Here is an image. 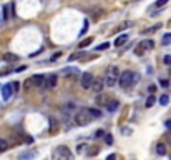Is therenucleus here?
Wrapping results in <instances>:
<instances>
[{"label": "nucleus", "mask_w": 171, "mask_h": 160, "mask_svg": "<svg viewBox=\"0 0 171 160\" xmlns=\"http://www.w3.org/2000/svg\"><path fill=\"white\" fill-rule=\"evenodd\" d=\"M138 79H140V75L131 70H125L121 72L120 75H118V85H120L121 88H130L133 87V85L138 82Z\"/></svg>", "instance_id": "nucleus-1"}, {"label": "nucleus", "mask_w": 171, "mask_h": 160, "mask_svg": "<svg viewBox=\"0 0 171 160\" xmlns=\"http://www.w3.org/2000/svg\"><path fill=\"white\" fill-rule=\"evenodd\" d=\"M93 120H95V118L91 117V113H90L88 109H80L78 112L73 115V124L78 125V127H85V125L91 124Z\"/></svg>", "instance_id": "nucleus-2"}, {"label": "nucleus", "mask_w": 171, "mask_h": 160, "mask_svg": "<svg viewBox=\"0 0 171 160\" xmlns=\"http://www.w3.org/2000/svg\"><path fill=\"white\" fill-rule=\"evenodd\" d=\"M118 75H120V68L115 67V65H111V67H108L107 70V75H105V85L107 87H115V84L118 82Z\"/></svg>", "instance_id": "nucleus-3"}, {"label": "nucleus", "mask_w": 171, "mask_h": 160, "mask_svg": "<svg viewBox=\"0 0 171 160\" xmlns=\"http://www.w3.org/2000/svg\"><path fill=\"white\" fill-rule=\"evenodd\" d=\"M72 158H73V154L68 150V147L60 145L53 150V160H72Z\"/></svg>", "instance_id": "nucleus-4"}, {"label": "nucleus", "mask_w": 171, "mask_h": 160, "mask_svg": "<svg viewBox=\"0 0 171 160\" xmlns=\"http://www.w3.org/2000/svg\"><path fill=\"white\" fill-rule=\"evenodd\" d=\"M154 47V40H151V39H146V40H141L140 43L135 47V53L136 55H145L148 50H151V48Z\"/></svg>", "instance_id": "nucleus-5"}, {"label": "nucleus", "mask_w": 171, "mask_h": 160, "mask_svg": "<svg viewBox=\"0 0 171 160\" xmlns=\"http://www.w3.org/2000/svg\"><path fill=\"white\" fill-rule=\"evenodd\" d=\"M56 84H58V77H56V73H50L48 77H45L42 87H45V88H55Z\"/></svg>", "instance_id": "nucleus-6"}, {"label": "nucleus", "mask_w": 171, "mask_h": 160, "mask_svg": "<svg viewBox=\"0 0 171 160\" xmlns=\"http://www.w3.org/2000/svg\"><path fill=\"white\" fill-rule=\"evenodd\" d=\"M93 79H95V77H93L90 72L81 73V80H80L81 87H83V88H90V87H91V82H93Z\"/></svg>", "instance_id": "nucleus-7"}, {"label": "nucleus", "mask_w": 171, "mask_h": 160, "mask_svg": "<svg viewBox=\"0 0 171 160\" xmlns=\"http://www.w3.org/2000/svg\"><path fill=\"white\" fill-rule=\"evenodd\" d=\"M58 130H60V122L55 117H50L48 118V132L52 135H55V133H58Z\"/></svg>", "instance_id": "nucleus-8"}, {"label": "nucleus", "mask_w": 171, "mask_h": 160, "mask_svg": "<svg viewBox=\"0 0 171 160\" xmlns=\"http://www.w3.org/2000/svg\"><path fill=\"white\" fill-rule=\"evenodd\" d=\"M12 95H14V87H12V84L2 85V98L3 100H10Z\"/></svg>", "instance_id": "nucleus-9"}, {"label": "nucleus", "mask_w": 171, "mask_h": 160, "mask_svg": "<svg viewBox=\"0 0 171 160\" xmlns=\"http://www.w3.org/2000/svg\"><path fill=\"white\" fill-rule=\"evenodd\" d=\"M103 87H105V82H103V79H93V82H91V90L95 93H100L101 90H103Z\"/></svg>", "instance_id": "nucleus-10"}, {"label": "nucleus", "mask_w": 171, "mask_h": 160, "mask_svg": "<svg viewBox=\"0 0 171 160\" xmlns=\"http://www.w3.org/2000/svg\"><path fill=\"white\" fill-rule=\"evenodd\" d=\"M37 157V150H27L18 155V160H33Z\"/></svg>", "instance_id": "nucleus-11"}, {"label": "nucleus", "mask_w": 171, "mask_h": 160, "mask_svg": "<svg viewBox=\"0 0 171 160\" xmlns=\"http://www.w3.org/2000/svg\"><path fill=\"white\" fill-rule=\"evenodd\" d=\"M32 82H33V87H42L43 85V80H45V75H42V73H37V75L30 77Z\"/></svg>", "instance_id": "nucleus-12"}, {"label": "nucleus", "mask_w": 171, "mask_h": 160, "mask_svg": "<svg viewBox=\"0 0 171 160\" xmlns=\"http://www.w3.org/2000/svg\"><path fill=\"white\" fill-rule=\"evenodd\" d=\"M75 75H78V68L76 67H68L62 70V77H75Z\"/></svg>", "instance_id": "nucleus-13"}, {"label": "nucleus", "mask_w": 171, "mask_h": 160, "mask_svg": "<svg viewBox=\"0 0 171 160\" xmlns=\"http://www.w3.org/2000/svg\"><path fill=\"white\" fill-rule=\"evenodd\" d=\"M126 42H128V34H123V35H118L115 39V42H113V45L115 47H121V45H125Z\"/></svg>", "instance_id": "nucleus-14"}, {"label": "nucleus", "mask_w": 171, "mask_h": 160, "mask_svg": "<svg viewBox=\"0 0 171 160\" xmlns=\"http://www.w3.org/2000/svg\"><path fill=\"white\" fill-rule=\"evenodd\" d=\"M105 107L108 109V112H115L118 107H120V102L118 100H108V102H105Z\"/></svg>", "instance_id": "nucleus-15"}, {"label": "nucleus", "mask_w": 171, "mask_h": 160, "mask_svg": "<svg viewBox=\"0 0 171 160\" xmlns=\"http://www.w3.org/2000/svg\"><path fill=\"white\" fill-rule=\"evenodd\" d=\"M161 27H163V23H156V25H153L151 28H146V30H143V34H145V35H146V34H154V32H158Z\"/></svg>", "instance_id": "nucleus-16"}, {"label": "nucleus", "mask_w": 171, "mask_h": 160, "mask_svg": "<svg viewBox=\"0 0 171 160\" xmlns=\"http://www.w3.org/2000/svg\"><path fill=\"white\" fill-rule=\"evenodd\" d=\"M3 60H5V62H17L18 57L14 55V53H5V55H3Z\"/></svg>", "instance_id": "nucleus-17"}, {"label": "nucleus", "mask_w": 171, "mask_h": 160, "mask_svg": "<svg viewBox=\"0 0 171 160\" xmlns=\"http://www.w3.org/2000/svg\"><path fill=\"white\" fill-rule=\"evenodd\" d=\"M32 88H33V82H32V79H27L23 82V90H25V92H30Z\"/></svg>", "instance_id": "nucleus-18"}, {"label": "nucleus", "mask_w": 171, "mask_h": 160, "mask_svg": "<svg viewBox=\"0 0 171 160\" xmlns=\"http://www.w3.org/2000/svg\"><path fill=\"white\" fill-rule=\"evenodd\" d=\"M154 102H156V98H154V93H151L148 98H146V104H145V107L146 109H150V107H153L154 105Z\"/></svg>", "instance_id": "nucleus-19"}, {"label": "nucleus", "mask_w": 171, "mask_h": 160, "mask_svg": "<svg viewBox=\"0 0 171 160\" xmlns=\"http://www.w3.org/2000/svg\"><path fill=\"white\" fill-rule=\"evenodd\" d=\"M156 154L158 155H165L166 154V145L165 143H158L156 145Z\"/></svg>", "instance_id": "nucleus-20"}, {"label": "nucleus", "mask_w": 171, "mask_h": 160, "mask_svg": "<svg viewBox=\"0 0 171 160\" xmlns=\"http://www.w3.org/2000/svg\"><path fill=\"white\" fill-rule=\"evenodd\" d=\"M88 110H90L93 118H100L101 117V110H98V109H88Z\"/></svg>", "instance_id": "nucleus-21"}, {"label": "nucleus", "mask_w": 171, "mask_h": 160, "mask_svg": "<svg viewBox=\"0 0 171 160\" xmlns=\"http://www.w3.org/2000/svg\"><path fill=\"white\" fill-rule=\"evenodd\" d=\"M7 149H9V142L3 140V138H0V152H5Z\"/></svg>", "instance_id": "nucleus-22"}, {"label": "nucleus", "mask_w": 171, "mask_h": 160, "mask_svg": "<svg viewBox=\"0 0 171 160\" xmlns=\"http://www.w3.org/2000/svg\"><path fill=\"white\" fill-rule=\"evenodd\" d=\"M81 57H83V52H78V53H73V55H70V57H68V60L73 62V60H78V59H81Z\"/></svg>", "instance_id": "nucleus-23"}, {"label": "nucleus", "mask_w": 171, "mask_h": 160, "mask_svg": "<svg viewBox=\"0 0 171 160\" xmlns=\"http://www.w3.org/2000/svg\"><path fill=\"white\" fill-rule=\"evenodd\" d=\"M91 40H93V39H91V37H88V39H85V40H81V42H80V47H81V48H85V47H88V45H90V43H91Z\"/></svg>", "instance_id": "nucleus-24"}, {"label": "nucleus", "mask_w": 171, "mask_h": 160, "mask_svg": "<svg viewBox=\"0 0 171 160\" xmlns=\"http://www.w3.org/2000/svg\"><path fill=\"white\" fill-rule=\"evenodd\" d=\"M105 102H107V98H105V95H101V92H100V95L96 97V104H98V105H105Z\"/></svg>", "instance_id": "nucleus-25"}, {"label": "nucleus", "mask_w": 171, "mask_h": 160, "mask_svg": "<svg viewBox=\"0 0 171 160\" xmlns=\"http://www.w3.org/2000/svg\"><path fill=\"white\" fill-rule=\"evenodd\" d=\"M100 152V147H95V149H90V150H87V155H90V157H93V155H96Z\"/></svg>", "instance_id": "nucleus-26"}, {"label": "nucleus", "mask_w": 171, "mask_h": 160, "mask_svg": "<svg viewBox=\"0 0 171 160\" xmlns=\"http://www.w3.org/2000/svg\"><path fill=\"white\" fill-rule=\"evenodd\" d=\"M103 137H105V143H107V145H111V143H113V137L110 133H105Z\"/></svg>", "instance_id": "nucleus-27"}, {"label": "nucleus", "mask_w": 171, "mask_h": 160, "mask_svg": "<svg viewBox=\"0 0 171 160\" xmlns=\"http://www.w3.org/2000/svg\"><path fill=\"white\" fill-rule=\"evenodd\" d=\"M171 43V34H166L163 37V45H169Z\"/></svg>", "instance_id": "nucleus-28"}, {"label": "nucleus", "mask_w": 171, "mask_h": 160, "mask_svg": "<svg viewBox=\"0 0 171 160\" xmlns=\"http://www.w3.org/2000/svg\"><path fill=\"white\" fill-rule=\"evenodd\" d=\"M166 3H168V0H156L154 7H156V9H161V7H163V5H166Z\"/></svg>", "instance_id": "nucleus-29"}, {"label": "nucleus", "mask_w": 171, "mask_h": 160, "mask_svg": "<svg viewBox=\"0 0 171 160\" xmlns=\"http://www.w3.org/2000/svg\"><path fill=\"white\" fill-rule=\"evenodd\" d=\"M160 104H161V105H168V104H169V97H168V95H163V97L160 98Z\"/></svg>", "instance_id": "nucleus-30"}, {"label": "nucleus", "mask_w": 171, "mask_h": 160, "mask_svg": "<svg viewBox=\"0 0 171 160\" xmlns=\"http://www.w3.org/2000/svg\"><path fill=\"white\" fill-rule=\"evenodd\" d=\"M131 25H133L131 22H125V23H121V25L116 28V30H125V28H128V27H131Z\"/></svg>", "instance_id": "nucleus-31"}, {"label": "nucleus", "mask_w": 171, "mask_h": 160, "mask_svg": "<svg viewBox=\"0 0 171 160\" xmlns=\"http://www.w3.org/2000/svg\"><path fill=\"white\" fill-rule=\"evenodd\" d=\"M88 25H90V23H88V18H85V22H83V28H81L80 35H83V34H85V32H87V28H88Z\"/></svg>", "instance_id": "nucleus-32"}, {"label": "nucleus", "mask_w": 171, "mask_h": 160, "mask_svg": "<svg viewBox=\"0 0 171 160\" xmlns=\"http://www.w3.org/2000/svg\"><path fill=\"white\" fill-rule=\"evenodd\" d=\"M100 14L103 15V10H101V9H95V10H93V17H95V18H100Z\"/></svg>", "instance_id": "nucleus-33"}, {"label": "nucleus", "mask_w": 171, "mask_h": 160, "mask_svg": "<svg viewBox=\"0 0 171 160\" xmlns=\"http://www.w3.org/2000/svg\"><path fill=\"white\" fill-rule=\"evenodd\" d=\"M14 72V68H5V70H0V77H3V75H9V73Z\"/></svg>", "instance_id": "nucleus-34"}, {"label": "nucleus", "mask_w": 171, "mask_h": 160, "mask_svg": "<svg viewBox=\"0 0 171 160\" xmlns=\"http://www.w3.org/2000/svg\"><path fill=\"white\" fill-rule=\"evenodd\" d=\"M103 135H105V130H96V132H95V138H100V137H103Z\"/></svg>", "instance_id": "nucleus-35"}, {"label": "nucleus", "mask_w": 171, "mask_h": 160, "mask_svg": "<svg viewBox=\"0 0 171 160\" xmlns=\"http://www.w3.org/2000/svg\"><path fill=\"white\" fill-rule=\"evenodd\" d=\"M121 132H123V135H130V133H131V129H130V127H123Z\"/></svg>", "instance_id": "nucleus-36"}, {"label": "nucleus", "mask_w": 171, "mask_h": 160, "mask_svg": "<svg viewBox=\"0 0 171 160\" xmlns=\"http://www.w3.org/2000/svg\"><path fill=\"white\" fill-rule=\"evenodd\" d=\"M108 47H110L108 43H101V45H98V47H96V50H107Z\"/></svg>", "instance_id": "nucleus-37"}, {"label": "nucleus", "mask_w": 171, "mask_h": 160, "mask_svg": "<svg viewBox=\"0 0 171 160\" xmlns=\"http://www.w3.org/2000/svg\"><path fill=\"white\" fill-rule=\"evenodd\" d=\"M60 55H62V52H56V53H53V55L50 57V60H52V62H53V60H56V59H58Z\"/></svg>", "instance_id": "nucleus-38"}, {"label": "nucleus", "mask_w": 171, "mask_h": 160, "mask_svg": "<svg viewBox=\"0 0 171 160\" xmlns=\"http://www.w3.org/2000/svg\"><path fill=\"white\" fill-rule=\"evenodd\" d=\"M163 60H165L166 65H171V55H165V59H163Z\"/></svg>", "instance_id": "nucleus-39"}, {"label": "nucleus", "mask_w": 171, "mask_h": 160, "mask_svg": "<svg viewBox=\"0 0 171 160\" xmlns=\"http://www.w3.org/2000/svg\"><path fill=\"white\" fill-rule=\"evenodd\" d=\"M27 70V65H22V67H17L14 72H25Z\"/></svg>", "instance_id": "nucleus-40"}, {"label": "nucleus", "mask_w": 171, "mask_h": 160, "mask_svg": "<svg viewBox=\"0 0 171 160\" xmlns=\"http://www.w3.org/2000/svg\"><path fill=\"white\" fill-rule=\"evenodd\" d=\"M12 87H14V92H18V88H20V84H18V82H14V84H12Z\"/></svg>", "instance_id": "nucleus-41"}, {"label": "nucleus", "mask_w": 171, "mask_h": 160, "mask_svg": "<svg viewBox=\"0 0 171 160\" xmlns=\"http://www.w3.org/2000/svg\"><path fill=\"white\" fill-rule=\"evenodd\" d=\"M85 147H87V145H83V143H81V145H78V150H76V152H78V154H83V152H85Z\"/></svg>", "instance_id": "nucleus-42"}, {"label": "nucleus", "mask_w": 171, "mask_h": 160, "mask_svg": "<svg viewBox=\"0 0 171 160\" xmlns=\"http://www.w3.org/2000/svg\"><path fill=\"white\" fill-rule=\"evenodd\" d=\"M160 84H161V87H168V85H169V82H168V80H165V79H161Z\"/></svg>", "instance_id": "nucleus-43"}, {"label": "nucleus", "mask_w": 171, "mask_h": 160, "mask_svg": "<svg viewBox=\"0 0 171 160\" xmlns=\"http://www.w3.org/2000/svg\"><path fill=\"white\" fill-rule=\"evenodd\" d=\"M165 127H166L168 130H171V118H169V120H166V122H165Z\"/></svg>", "instance_id": "nucleus-44"}, {"label": "nucleus", "mask_w": 171, "mask_h": 160, "mask_svg": "<svg viewBox=\"0 0 171 160\" xmlns=\"http://www.w3.org/2000/svg\"><path fill=\"white\" fill-rule=\"evenodd\" d=\"M107 160H116V155H115V154L108 155V157H107Z\"/></svg>", "instance_id": "nucleus-45"}, {"label": "nucleus", "mask_w": 171, "mask_h": 160, "mask_svg": "<svg viewBox=\"0 0 171 160\" xmlns=\"http://www.w3.org/2000/svg\"><path fill=\"white\" fill-rule=\"evenodd\" d=\"M150 92H156V87H154V85H150Z\"/></svg>", "instance_id": "nucleus-46"}]
</instances>
